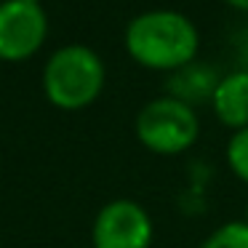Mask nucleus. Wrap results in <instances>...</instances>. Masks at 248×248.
<instances>
[{
	"label": "nucleus",
	"mask_w": 248,
	"mask_h": 248,
	"mask_svg": "<svg viewBox=\"0 0 248 248\" xmlns=\"http://www.w3.org/2000/svg\"><path fill=\"white\" fill-rule=\"evenodd\" d=\"M125 51L136 64L157 72H176L198 62L200 30L173 8H152L125 27Z\"/></svg>",
	"instance_id": "obj_1"
},
{
	"label": "nucleus",
	"mask_w": 248,
	"mask_h": 248,
	"mask_svg": "<svg viewBox=\"0 0 248 248\" xmlns=\"http://www.w3.org/2000/svg\"><path fill=\"white\" fill-rule=\"evenodd\" d=\"M43 88L56 107H86L104 88L102 56L88 46H64L54 51L43 72Z\"/></svg>",
	"instance_id": "obj_2"
},
{
	"label": "nucleus",
	"mask_w": 248,
	"mask_h": 248,
	"mask_svg": "<svg viewBox=\"0 0 248 248\" xmlns=\"http://www.w3.org/2000/svg\"><path fill=\"white\" fill-rule=\"evenodd\" d=\"M136 136L155 155H182L198 141L200 118L195 107L166 93L139 109Z\"/></svg>",
	"instance_id": "obj_3"
},
{
	"label": "nucleus",
	"mask_w": 248,
	"mask_h": 248,
	"mask_svg": "<svg viewBox=\"0 0 248 248\" xmlns=\"http://www.w3.org/2000/svg\"><path fill=\"white\" fill-rule=\"evenodd\" d=\"M152 219L136 200L107 203L93 221V248H150Z\"/></svg>",
	"instance_id": "obj_4"
},
{
	"label": "nucleus",
	"mask_w": 248,
	"mask_h": 248,
	"mask_svg": "<svg viewBox=\"0 0 248 248\" xmlns=\"http://www.w3.org/2000/svg\"><path fill=\"white\" fill-rule=\"evenodd\" d=\"M48 19L40 3L6 0L0 3V59H27L43 46Z\"/></svg>",
	"instance_id": "obj_5"
},
{
	"label": "nucleus",
	"mask_w": 248,
	"mask_h": 248,
	"mask_svg": "<svg viewBox=\"0 0 248 248\" xmlns=\"http://www.w3.org/2000/svg\"><path fill=\"white\" fill-rule=\"evenodd\" d=\"M211 112L221 125L230 131H240L248 125V70L227 72L219 78L214 93H211Z\"/></svg>",
	"instance_id": "obj_6"
},
{
	"label": "nucleus",
	"mask_w": 248,
	"mask_h": 248,
	"mask_svg": "<svg viewBox=\"0 0 248 248\" xmlns=\"http://www.w3.org/2000/svg\"><path fill=\"white\" fill-rule=\"evenodd\" d=\"M219 78L221 75L216 72V67L192 62V64L171 72V78H168V96L179 99V102L189 104V107H195L198 102H211V93H214Z\"/></svg>",
	"instance_id": "obj_7"
},
{
	"label": "nucleus",
	"mask_w": 248,
	"mask_h": 248,
	"mask_svg": "<svg viewBox=\"0 0 248 248\" xmlns=\"http://www.w3.org/2000/svg\"><path fill=\"white\" fill-rule=\"evenodd\" d=\"M198 248H248V224L246 219L224 221L208 237H203Z\"/></svg>",
	"instance_id": "obj_8"
},
{
	"label": "nucleus",
	"mask_w": 248,
	"mask_h": 248,
	"mask_svg": "<svg viewBox=\"0 0 248 248\" xmlns=\"http://www.w3.org/2000/svg\"><path fill=\"white\" fill-rule=\"evenodd\" d=\"M224 157L230 171L243 184H248V125L240 131H232V136L227 139V147H224Z\"/></svg>",
	"instance_id": "obj_9"
},
{
	"label": "nucleus",
	"mask_w": 248,
	"mask_h": 248,
	"mask_svg": "<svg viewBox=\"0 0 248 248\" xmlns=\"http://www.w3.org/2000/svg\"><path fill=\"white\" fill-rule=\"evenodd\" d=\"M230 8H235V11H240V14H248V0H224Z\"/></svg>",
	"instance_id": "obj_10"
},
{
	"label": "nucleus",
	"mask_w": 248,
	"mask_h": 248,
	"mask_svg": "<svg viewBox=\"0 0 248 248\" xmlns=\"http://www.w3.org/2000/svg\"><path fill=\"white\" fill-rule=\"evenodd\" d=\"M246 224H248V208H246Z\"/></svg>",
	"instance_id": "obj_11"
},
{
	"label": "nucleus",
	"mask_w": 248,
	"mask_h": 248,
	"mask_svg": "<svg viewBox=\"0 0 248 248\" xmlns=\"http://www.w3.org/2000/svg\"><path fill=\"white\" fill-rule=\"evenodd\" d=\"M30 3H40V0H30Z\"/></svg>",
	"instance_id": "obj_12"
}]
</instances>
